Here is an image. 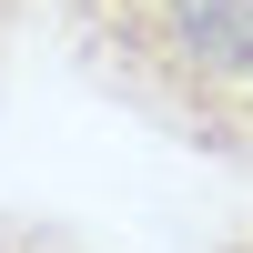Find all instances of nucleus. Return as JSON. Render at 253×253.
<instances>
[{
    "mask_svg": "<svg viewBox=\"0 0 253 253\" xmlns=\"http://www.w3.org/2000/svg\"><path fill=\"white\" fill-rule=\"evenodd\" d=\"M101 101L253 172V0H41Z\"/></svg>",
    "mask_w": 253,
    "mask_h": 253,
    "instance_id": "1",
    "label": "nucleus"
},
{
    "mask_svg": "<svg viewBox=\"0 0 253 253\" xmlns=\"http://www.w3.org/2000/svg\"><path fill=\"white\" fill-rule=\"evenodd\" d=\"M0 253H91V243L51 213H0Z\"/></svg>",
    "mask_w": 253,
    "mask_h": 253,
    "instance_id": "2",
    "label": "nucleus"
},
{
    "mask_svg": "<svg viewBox=\"0 0 253 253\" xmlns=\"http://www.w3.org/2000/svg\"><path fill=\"white\" fill-rule=\"evenodd\" d=\"M31 20H41V0H0V81H10V61H20V41H31Z\"/></svg>",
    "mask_w": 253,
    "mask_h": 253,
    "instance_id": "3",
    "label": "nucleus"
},
{
    "mask_svg": "<svg viewBox=\"0 0 253 253\" xmlns=\"http://www.w3.org/2000/svg\"><path fill=\"white\" fill-rule=\"evenodd\" d=\"M223 253H253V233H243V243H223Z\"/></svg>",
    "mask_w": 253,
    "mask_h": 253,
    "instance_id": "4",
    "label": "nucleus"
}]
</instances>
